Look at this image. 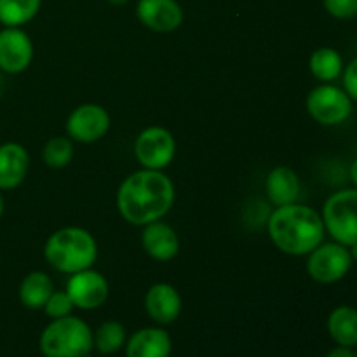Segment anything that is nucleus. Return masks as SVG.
Here are the masks:
<instances>
[{"instance_id":"14","label":"nucleus","mask_w":357,"mask_h":357,"mask_svg":"<svg viewBox=\"0 0 357 357\" xmlns=\"http://www.w3.org/2000/svg\"><path fill=\"white\" fill-rule=\"evenodd\" d=\"M30 167V155L20 143L0 145V190H10L23 183Z\"/></svg>"},{"instance_id":"27","label":"nucleus","mask_w":357,"mask_h":357,"mask_svg":"<svg viewBox=\"0 0 357 357\" xmlns=\"http://www.w3.org/2000/svg\"><path fill=\"white\" fill-rule=\"evenodd\" d=\"M326 357H356V352L351 347H344V345H338V347L331 349L328 352Z\"/></svg>"},{"instance_id":"5","label":"nucleus","mask_w":357,"mask_h":357,"mask_svg":"<svg viewBox=\"0 0 357 357\" xmlns=\"http://www.w3.org/2000/svg\"><path fill=\"white\" fill-rule=\"evenodd\" d=\"M324 229L344 246L357 243V188H344L326 199L323 206Z\"/></svg>"},{"instance_id":"4","label":"nucleus","mask_w":357,"mask_h":357,"mask_svg":"<svg viewBox=\"0 0 357 357\" xmlns=\"http://www.w3.org/2000/svg\"><path fill=\"white\" fill-rule=\"evenodd\" d=\"M93 347V331L79 317L54 319L40 337V351L45 357H89Z\"/></svg>"},{"instance_id":"25","label":"nucleus","mask_w":357,"mask_h":357,"mask_svg":"<svg viewBox=\"0 0 357 357\" xmlns=\"http://www.w3.org/2000/svg\"><path fill=\"white\" fill-rule=\"evenodd\" d=\"M323 6L335 20H354L357 17V0H323Z\"/></svg>"},{"instance_id":"11","label":"nucleus","mask_w":357,"mask_h":357,"mask_svg":"<svg viewBox=\"0 0 357 357\" xmlns=\"http://www.w3.org/2000/svg\"><path fill=\"white\" fill-rule=\"evenodd\" d=\"M66 293L72 298L73 305L91 310L103 305L108 298V282L100 272L86 268L72 274L66 284Z\"/></svg>"},{"instance_id":"24","label":"nucleus","mask_w":357,"mask_h":357,"mask_svg":"<svg viewBox=\"0 0 357 357\" xmlns=\"http://www.w3.org/2000/svg\"><path fill=\"white\" fill-rule=\"evenodd\" d=\"M73 302L68 296L66 291H54L51 296H49L47 303L44 305L45 314L52 319H59V317H66L72 314L73 310Z\"/></svg>"},{"instance_id":"3","label":"nucleus","mask_w":357,"mask_h":357,"mask_svg":"<svg viewBox=\"0 0 357 357\" xmlns=\"http://www.w3.org/2000/svg\"><path fill=\"white\" fill-rule=\"evenodd\" d=\"M44 257L58 272L75 274L93 267L98 257V246L87 230L80 227H65L49 237Z\"/></svg>"},{"instance_id":"21","label":"nucleus","mask_w":357,"mask_h":357,"mask_svg":"<svg viewBox=\"0 0 357 357\" xmlns=\"http://www.w3.org/2000/svg\"><path fill=\"white\" fill-rule=\"evenodd\" d=\"M42 0H0V23L21 26L38 14Z\"/></svg>"},{"instance_id":"16","label":"nucleus","mask_w":357,"mask_h":357,"mask_svg":"<svg viewBox=\"0 0 357 357\" xmlns=\"http://www.w3.org/2000/svg\"><path fill=\"white\" fill-rule=\"evenodd\" d=\"M265 188H267V195L272 204L281 208V206L295 204L298 201L302 185H300L298 174L291 167L281 166L271 171Z\"/></svg>"},{"instance_id":"15","label":"nucleus","mask_w":357,"mask_h":357,"mask_svg":"<svg viewBox=\"0 0 357 357\" xmlns=\"http://www.w3.org/2000/svg\"><path fill=\"white\" fill-rule=\"evenodd\" d=\"M142 244L146 253L159 261H169L180 251V239L169 225L160 222H152L145 225L142 236Z\"/></svg>"},{"instance_id":"31","label":"nucleus","mask_w":357,"mask_h":357,"mask_svg":"<svg viewBox=\"0 0 357 357\" xmlns=\"http://www.w3.org/2000/svg\"><path fill=\"white\" fill-rule=\"evenodd\" d=\"M2 215H3V197L2 194H0V218H2Z\"/></svg>"},{"instance_id":"18","label":"nucleus","mask_w":357,"mask_h":357,"mask_svg":"<svg viewBox=\"0 0 357 357\" xmlns=\"http://www.w3.org/2000/svg\"><path fill=\"white\" fill-rule=\"evenodd\" d=\"M328 333L344 347H357V309L340 305L328 317Z\"/></svg>"},{"instance_id":"6","label":"nucleus","mask_w":357,"mask_h":357,"mask_svg":"<svg viewBox=\"0 0 357 357\" xmlns=\"http://www.w3.org/2000/svg\"><path fill=\"white\" fill-rule=\"evenodd\" d=\"M307 112L321 126H340L354 112V101L342 87L321 84L307 96Z\"/></svg>"},{"instance_id":"19","label":"nucleus","mask_w":357,"mask_h":357,"mask_svg":"<svg viewBox=\"0 0 357 357\" xmlns=\"http://www.w3.org/2000/svg\"><path fill=\"white\" fill-rule=\"evenodd\" d=\"M52 293H54V284L45 272H31L21 281L20 300L28 309H42Z\"/></svg>"},{"instance_id":"12","label":"nucleus","mask_w":357,"mask_h":357,"mask_svg":"<svg viewBox=\"0 0 357 357\" xmlns=\"http://www.w3.org/2000/svg\"><path fill=\"white\" fill-rule=\"evenodd\" d=\"M136 16L150 30L167 33L181 26L185 14L178 0H138Z\"/></svg>"},{"instance_id":"28","label":"nucleus","mask_w":357,"mask_h":357,"mask_svg":"<svg viewBox=\"0 0 357 357\" xmlns=\"http://www.w3.org/2000/svg\"><path fill=\"white\" fill-rule=\"evenodd\" d=\"M351 180H352V183H354V187L357 188V159L352 162V166H351Z\"/></svg>"},{"instance_id":"23","label":"nucleus","mask_w":357,"mask_h":357,"mask_svg":"<svg viewBox=\"0 0 357 357\" xmlns=\"http://www.w3.org/2000/svg\"><path fill=\"white\" fill-rule=\"evenodd\" d=\"M42 157H44V162L49 167H54V169H61L66 167L72 162L73 157V145L68 138L65 136H56L51 138L45 143L44 150H42Z\"/></svg>"},{"instance_id":"32","label":"nucleus","mask_w":357,"mask_h":357,"mask_svg":"<svg viewBox=\"0 0 357 357\" xmlns=\"http://www.w3.org/2000/svg\"><path fill=\"white\" fill-rule=\"evenodd\" d=\"M356 357H357V352H356Z\"/></svg>"},{"instance_id":"30","label":"nucleus","mask_w":357,"mask_h":357,"mask_svg":"<svg viewBox=\"0 0 357 357\" xmlns=\"http://www.w3.org/2000/svg\"><path fill=\"white\" fill-rule=\"evenodd\" d=\"M110 3H114V6H124V3H128L129 0H108Z\"/></svg>"},{"instance_id":"1","label":"nucleus","mask_w":357,"mask_h":357,"mask_svg":"<svg viewBox=\"0 0 357 357\" xmlns=\"http://www.w3.org/2000/svg\"><path fill=\"white\" fill-rule=\"evenodd\" d=\"M174 202L173 181L160 171L129 174L117 192V208L131 225H149L162 218Z\"/></svg>"},{"instance_id":"8","label":"nucleus","mask_w":357,"mask_h":357,"mask_svg":"<svg viewBox=\"0 0 357 357\" xmlns=\"http://www.w3.org/2000/svg\"><path fill=\"white\" fill-rule=\"evenodd\" d=\"M176 143L167 129L153 126L139 132L135 142V155L145 169L160 171L174 159Z\"/></svg>"},{"instance_id":"10","label":"nucleus","mask_w":357,"mask_h":357,"mask_svg":"<svg viewBox=\"0 0 357 357\" xmlns=\"http://www.w3.org/2000/svg\"><path fill=\"white\" fill-rule=\"evenodd\" d=\"M31 58L33 44L26 31L20 26H6L0 30V70L21 73L30 66Z\"/></svg>"},{"instance_id":"26","label":"nucleus","mask_w":357,"mask_h":357,"mask_svg":"<svg viewBox=\"0 0 357 357\" xmlns=\"http://www.w3.org/2000/svg\"><path fill=\"white\" fill-rule=\"evenodd\" d=\"M342 79H344V91L352 101L357 103V58L352 59L347 66H344Z\"/></svg>"},{"instance_id":"29","label":"nucleus","mask_w":357,"mask_h":357,"mask_svg":"<svg viewBox=\"0 0 357 357\" xmlns=\"http://www.w3.org/2000/svg\"><path fill=\"white\" fill-rule=\"evenodd\" d=\"M349 253H351L352 260H354V261H357V243H354V244H351V246H349Z\"/></svg>"},{"instance_id":"7","label":"nucleus","mask_w":357,"mask_h":357,"mask_svg":"<svg viewBox=\"0 0 357 357\" xmlns=\"http://www.w3.org/2000/svg\"><path fill=\"white\" fill-rule=\"evenodd\" d=\"M352 264L354 260L347 246L340 243H321L309 253L307 272L321 284H335L349 274Z\"/></svg>"},{"instance_id":"17","label":"nucleus","mask_w":357,"mask_h":357,"mask_svg":"<svg viewBox=\"0 0 357 357\" xmlns=\"http://www.w3.org/2000/svg\"><path fill=\"white\" fill-rule=\"evenodd\" d=\"M128 357H169L171 338L160 328H145L129 338Z\"/></svg>"},{"instance_id":"9","label":"nucleus","mask_w":357,"mask_h":357,"mask_svg":"<svg viewBox=\"0 0 357 357\" xmlns=\"http://www.w3.org/2000/svg\"><path fill=\"white\" fill-rule=\"evenodd\" d=\"M110 129V115L103 107L86 103L77 107L66 121L68 136L80 143H93L103 138Z\"/></svg>"},{"instance_id":"20","label":"nucleus","mask_w":357,"mask_h":357,"mask_svg":"<svg viewBox=\"0 0 357 357\" xmlns=\"http://www.w3.org/2000/svg\"><path fill=\"white\" fill-rule=\"evenodd\" d=\"M312 75L323 84H331L344 73V58L333 47H319L309 59Z\"/></svg>"},{"instance_id":"2","label":"nucleus","mask_w":357,"mask_h":357,"mask_svg":"<svg viewBox=\"0 0 357 357\" xmlns=\"http://www.w3.org/2000/svg\"><path fill=\"white\" fill-rule=\"evenodd\" d=\"M323 216L316 209L302 204L275 208L268 218V236L275 248L286 255L303 257L324 241Z\"/></svg>"},{"instance_id":"13","label":"nucleus","mask_w":357,"mask_h":357,"mask_svg":"<svg viewBox=\"0 0 357 357\" xmlns=\"http://www.w3.org/2000/svg\"><path fill=\"white\" fill-rule=\"evenodd\" d=\"M146 314L159 324H169L180 317L181 296L174 286L159 282L146 291Z\"/></svg>"},{"instance_id":"22","label":"nucleus","mask_w":357,"mask_h":357,"mask_svg":"<svg viewBox=\"0 0 357 357\" xmlns=\"http://www.w3.org/2000/svg\"><path fill=\"white\" fill-rule=\"evenodd\" d=\"M126 344V330L117 321H107L94 335V345L101 354H115Z\"/></svg>"}]
</instances>
